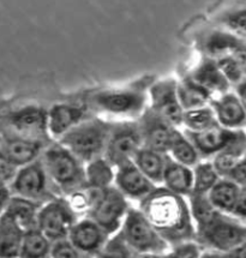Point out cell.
<instances>
[{
    "instance_id": "2",
    "label": "cell",
    "mask_w": 246,
    "mask_h": 258,
    "mask_svg": "<svg viewBox=\"0 0 246 258\" xmlns=\"http://www.w3.org/2000/svg\"><path fill=\"white\" fill-rule=\"evenodd\" d=\"M41 159L59 196L68 197L87 185L86 163L56 141L47 146Z\"/></svg>"
},
{
    "instance_id": "7",
    "label": "cell",
    "mask_w": 246,
    "mask_h": 258,
    "mask_svg": "<svg viewBox=\"0 0 246 258\" xmlns=\"http://www.w3.org/2000/svg\"><path fill=\"white\" fill-rule=\"evenodd\" d=\"M246 241V223L220 213L206 227L197 229V243L207 251L227 252Z\"/></svg>"
},
{
    "instance_id": "41",
    "label": "cell",
    "mask_w": 246,
    "mask_h": 258,
    "mask_svg": "<svg viewBox=\"0 0 246 258\" xmlns=\"http://www.w3.org/2000/svg\"><path fill=\"white\" fill-rule=\"evenodd\" d=\"M201 258H246V241L227 252H215V251H206L202 253Z\"/></svg>"
},
{
    "instance_id": "47",
    "label": "cell",
    "mask_w": 246,
    "mask_h": 258,
    "mask_svg": "<svg viewBox=\"0 0 246 258\" xmlns=\"http://www.w3.org/2000/svg\"><path fill=\"white\" fill-rule=\"evenodd\" d=\"M2 141H3V138H2V135H0V143H2Z\"/></svg>"
},
{
    "instance_id": "3",
    "label": "cell",
    "mask_w": 246,
    "mask_h": 258,
    "mask_svg": "<svg viewBox=\"0 0 246 258\" xmlns=\"http://www.w3.org/2000/svg\"><path fill=\"white\" fill-rule=\"evenodd\" d=\"M114 122L89 116L56 141L84 163L105 156Z\"/></svg>"
},
{
    "instance_id": "10",
    "label": "cell",
    "mask_w": 246,
    "mask_h": 258,
    "mask_svg": "<svg viewBox=\"0 0 246 258\" xmlns=\"http://www.w3.org/2000/svg\"><path fill=\"white\" fill-rule=\"evenodd\" d=\"M143 144V137L138 120L114 122L105 157L114 167L134 161V157Z\"/></svg>"
},
{
    "instance_id": "22",
    "label": "cell",
    "mask_w": 246,
    "mask_h": 258,
    "mask_svg": "<svg viewBox=\"0 0 246 258\" xmlns=\"http://www.w3.org/2000/svg\"><path fill=\"white\" fill-rule=\"evenodd\" d=\"M168 157V154H162L150 148L142 147L135 155L134 162L149 180L153 181L156 186H161Z\"/></svg>"
},
{
    "instance_id": "46",
    "label": "cell",
    "mask_w": 246,
    "mask_h": 258,
    "mask_svg": "<svg viewBox=\"0 0 246 258\" xmlns=\"http://www.w3.org/2000/svg\"><path fill=\"white\" fill-rule=\"evenodd\" d=\"M134 258H165V254H140L135 253Z\"/></svg>"
},
{
    "instance_id": "44",
    "label": "cell",
    "mask_w": 246,
    "mask_h": 258,
    "mask_svg": "<svg viewBox=\"0 0 246 258\" xmlns=\"http://www.w3.org/2000/svg\"><path fill=\"white\" fill-rule=\"evenodd\" d=\"M12 197H14V194H12L10 185L0 184V215L8 209Z\"/></svg>"
},
{
    "instance_id": "36",
    "label": "cell",
    "mask_w": 246,
    "mask_h": 258,
    "mask_svg": "<svg viewBox=\"0 0 246 258\" xmlns=\"http://www.w3.org/2000/svg\"><path fill=\"white\" fill-rule=\"evenodd\" d=\"M134 254L135 252L125 241L121 232L119 231L109 237L105 246L101 248L94 258H134Z\"/></svg>"
},
{
    "instance_id": "24",
    "label": "cell",
    "mask_w": 246,
    "mask_h": 258,
    "mask_svg": "<svg viewBox=\"0 0 246 258\" xmlns=\"http://www.w3.org/2000/svg\"><path fill=\"white\" fill-rule=\"evenodd\" d=\"M240 186L228 178H221L211 188L208 195L209 201L217 212L232 215L236 201H238Z\"/></svg>"
},
{
    "instance_id": "26",
    "label": "cell",
    "mask_w": 246,
    "mask_h": 258,
    "mask_svg": "<svg viewBox=\"0 0 246 258\" xmlns=\"http://www.w3.org/2000/svg\"><path fill=\"white\" fill-rule=\"evenodd\" d=\"M42 206V203L14 195L5 212L10 214L25 231H28V229L37 227V216Z\"/></svg>"
},
{
    "instance_id": "43",
    "label": "cell",
    "mask_w": 246,
    "mask_h": 258,
    "mask_svg": "<svg viewBox=\"0 0 246 258\" xmlns=\"http://www.w3.org/2000/svg\"><path fill=\"white\" fill-rule=\"evenodd\" d=\"M232 216L246 223V186L240 187V192H239Z\"/></svg>"
},
{
    "instance_id": "20",
    "label": "cell",
    "mask_w": 246,
    "mask_h": 258,
    "mask_svg": "<svg viewBox=\"0 0 246 258\" xmlns=\"http://www.w3.org/2000/svg\"><path fill=\"white\" fill-rule=\"evenodd\" d=\"M25 229L8 212L0 215V258H20Z\"/></svg>"
},
{
    "instance_id": "16",
    "label": "cell",
    "mask_w": 246,
    "mask_h": 258,
    "mask_svg": "<svg viewBox=\"0 0 246 258\" xmlns=\"http://www.w3.org/2000/svg\"><path fill=\"white\" fill-rule=\"evenodd\" d=\"M91 112L86 103H56L48 109V131L52 140L59 141L66 132L89 118Z\"/></svg>"
},
{
    "instance_id": "23",
    "label": "cell",
    "mask_w": 246,
    "mask_h": 258,
    "mask_svg": "<svg viewBox=\"0 0 246 258\" xmlns=\"http://www.w3.org/2000/svg\"><path fill=\"white\" fill-rule=\"evenodd\" d=\"M190 77L211 94H219V96L228 93L231 88L229 82L223 76L216 61L213 59H206L202 61Z\"/></svg>"
},
{
    "instance_id": "1",
    "label": "cell",
    "mask_w": 246,
    "mask_h": 258,
    "mask_svg": "<svg viewBox=\"0 0 246 258\" xmlns=\"http://www.w3.org/2000/svg\"><path fill=\"white\" fill-rule=\"evenodd\" d=\"M138 208L171 247L197 241L196 225L186 197L156 186Z\"/></svg>"
},
{
    "instance_id": "32",
    "label": "cell",
    "mask_w": 246,
    "mask_h": 258,
    "mask_svg": "<svg viewBox=\"0 0 246 258\" xmlns=\"http://www.w3.org/2000/svg\"><path fill=\"white\" fill-rule=\"evenodd\" d=\"M222 177L214 167L213 162L201 161L194 167V192L192 195L208 196L211 188Z\"/></svg>"
},
{
    "instance_id": "9",
    "label": "cell",
    "mask_w": 246,
    "mask_h": 258,
    "mask_svg": "<svg viewBox=\"0 0 246 258\" xmlns=\"http://www.w3.org/2000/svg\"><path fill=\"white\" fill-rule=\"evenodd\" d=\"M78 216L65 197H56L41 207L37 216V227L52 243L69 238Z\"/></svg>"
},
{
    "instance_id": "11",
    "label": "cell",
    "mask_w": 246,
    "mask_h": 258,
    "mask_svg": "<svg viewBox=\"0 0 246 258\" xmlns=\"http://www.w3.org/2000/svg\"><path fill=\"white\" fill-rule=\"evenodd\" d=\"M130 208L128 198L113 185L103 190L89 218L99 223L107 234L112 237L121 229Z\"/></svg>"
},
{
    "instance_id": "19",
    "label": "cell",
    "mask_w": 246,
    "mask_h": 258,
    "mask_svg": "<svg viewBox=\"0 0 246 258\" xmlns=\"http://www.w3.org/2000/svg\"><path fill=\"white\" fill-rule=\"evenodd\" d=\"M47 146L43 142L21 140V138H6L0 143V152L8 157L18 168L36 161L42 156Z\"/></svg>"
},
{
    "instance_id": "8",
    "label": "cell",
    "mask_w": 246,
    "mask_h": 258,
    "mask_svg": "<svg viewBox=\"0 0 246 258\" xmlns=\"http://www.w3.org/2000/svg\"><path fill=\"white\" fill-rule=\"evenodd\" d=\"M10 187L15 196L42 204L61 197L56 192L41 157L18 169Z\"/></svg>"
},
{
    "instance_id": "34",
    "label": "cell",
    "mask_w": 246,
    "mask_h": 258,
    "mask_svg": "<svg viewBox=\"0 0 246 258\" xmlns=\"http://www.w3.org/2000/svg\"><path fill=\"white\" fill-rule=\"evenodd\" d=\"M244 43L240 37L227 33H213L204 42V51L211 56L220 58L222 55L231 54L234 49Z\"/></svg>"
},
{
    "instance_id": "18",
    "label": "cell",
    "mask_w": 246,
    "mask_h": 258,
    "mask_svg": "<svg viewBox=\"0 0 246 258\" xmlns=\"http://www.w3.org/2000/svg\"><path fill=\"white\" fill-rule=\"evenodd\" d=\"M210 105L221 126L234 131L246 128V111L236 93L228 91L222 94L217 99H213Z\"/></svg>"
},
{
    "instance_id": "13",
    "label": "cell",
    "mask_w": 246,
    "mask_h": 258,
    "mask_svg": "<svg viewBox=\"0 0 246 258\" xmlns=\"http://www.w3.org/2000/svg\"><path fill=\"white\" fill-rule=\"evenodd\" d=\"M244 134V130H229V128L221 126L220 124L198 132L185 130V135L190 138L191 142L196 147L201 159L204 160L210 159V157L214 159L217 154L221 153L223 149L231 146L232 143H234Z\"/></svg>"
},
{
    "instance_id": "29",
    "label": "cell",
    "mask_w": 246,
    "mask_h": 258,
    "mask_svg": "<svg viewBox=\"0 0 246 258\" xmlns=\"http://www.w3.org/2000/svg\"><path fill=\"white\" fill-rule=\"evenodd\" d=\"M53 243L39 227L25 231L20 258H50Z\"/></svg>"
},
{
    "instance_id": "12",
    "label": "cell",
    "mask_w": 246,
    "mask_h": 258,
    "mask_svg": "<svg viewBox=\"0 0 246 258\" xmlns=\"http://www.w3.org/2000/svg\"><path fill=\"white\" fill-rule=\"evenodd\" d=\"M150 108L174 127L182 125L184 109L178 96V82L162 80L154 83L149 89Z\"/></svg>"
},
{
    "instance_id": "28",
    "label": "cell",
    "mask_w": 246,
    "mask_h": 258,
    "mask_svg": "<svg viewBox=\"0 0 246 258\" xmlns=\"http://www.w3.org/2000/svg\"><path fill=\"white\" fill-rule=\"evenodd\" d=\"M168 155L174 161L191 168L198 165L202 160L200 153L197 152L196 147L191 142L190 138L186 136L185 132H180L178 128L175 130Z\"/></svg>"
},
{
    "instance_id": "38",
    "label": "cell",
    "mask_w": 246,
    "mask_h": 258,
    "mask_svg": "<svg viewBox=\"0 0 246 258\" xmlns=\"http://www.w3.org/2000/svg\"><path fill=\"white\" fill-rule=\"evenodd\" d=\"M50 258H93L78 250L69 239L53 243Z\"/></svg>"
},
{
    "instance_id": "15",
    "label": "cell",
    "mask_w": 246,
    "mask_h": 258,
    "mask_svg": "<svg viewBox=\"0 0 246 258\" xmlns=\"http://www.w3.org/2000/svg\"><path fill=\"white\" fill-rule=\"evenodd\" d=\"M114 186L129 201L140 203L153 192L156 185L143 174L134 161H130L115 168Z\"/></svg>"
},
{
    "instance_id": "33",
    "label": "cell",
    "mask_w": 246,
    "mask_h": 258,
    "mask_svg": "<svg viewBox=\"0 0 246 258\" xmlns=\"http://www.w3.org/2000/svg\"><path fill=\"white\" fill-rule=\"evenodd\" d=\"M216 124L219 122L216 120L215 112L211 105L189 109L184 112V116H182V125L185 126L186 131H203Z\"/></svg>"
},
{
    "instance_id": "37",
    "label": "cell",
    "mask_w": 246,
    "mask_h": 258,
    "mask_svg": "<svg viewBox=\"0 0 246 258\" xmlns=\"http://www.w3.org/2000/svg\"><path fill=\"white\" fill-rule=\"evenodd\" d=\"M215 61L223 74V76L227 78V81L229 82L231 86L234 84L236 87L239 83H241L242 81L246 80L241 66L239 65V62L235 60V58L232 54L220 56V58L215 59Z\"/></svg>"
},
{
    "instance_id": "21",
    "label": "cell",
    "mask_w": 246,
    "mask_h": 258,
    "mask_svg": "<svg viewBox=\"0 0 246 258\" xmlns=\"http://www.w3.org/2000/svg\"><path fill=\"white\" fill-rule=\"evenodd\" d=\"M161 186L189 198L194 192V168L181 165L168 157Z\"/></svg>"
},
{
    "instance_id": "5",
    "label": "cell",
    "mask_w": 246,
    "mask_h": 258,
    "mask_svg": "<svg viewBox=\"0 0 246 258\" xmlns=\"http://www.w3.org/2000/svg\"><path fill=\"white\" fill-rule=\"evenodd\" d=\"M146 103L147 95L140 88L94 91L86 100V105L90 111L126 118H140L147 109Z\"/></svg>"
},
{
    "instance_id": "27",
    "label": "cell",
    "mask_w": 246,
    "mask_h": 258,
    "mask_svg": "<svg viewBox=\"0 0 246 258\" xmlns=\"http://www.w3.org/2000/svg\"><path fill=\"white\" fill-rule=\"evenodd\" d=\"M86 179L88 186L105 190L114 185L115 167L105 156L99 157L86 165Z\"/></svg>"
},
{
    "instance_id": "4",
    "label": "cell",
    "mask_w": 246,
    "mask_h": 258,
    "mask_svg": "<svg viewBox=\"0 0 246 258\" xmlns=\"http://www.w3.org/2000/svg\"><path fill=\"white\" fill-rule=\"evenodd\" d=\"M0 135L6 138L52 143L48 131V111L40 106H24L0 115Z\"/></svg>"
},
{
    "instance_id": "40",
    "label": "cell",
    "mask_w": 246,
    "mask_h": 258,
    "mask_svg": "<svg viewBox=\"0 0 246 258\" xmlns=\"http://www.w3.org/2000/svg\"><path fill=\"white\" fill-rule=\"evenodd\" d=\"M17 166H15L4 154L0 152V184L11 185L18 172Z\"/></svg>"
},
{
    "instance_id": "6",
    "label": "cell",
    "mask_w": 246,
    "mask_h": 258,
    "mask_svg": "<svg viewBox=\"0 0 246 258\" xmlns=\"http://www.w3.org/2000/svg\"><path fill=\"white\" fill-rule=\"evenodd\" d=\"M120 232L135 253L163 256L172 248L140 208H130Z\"/></svg>"
},
{
    "instance_id": "39",
    "label": "cell",
    "mask_w": 246,
    "mask_h": 258,
    "mask_svg": "<svg viewBox=\"0 0 246 258\" xmlns=\"http://www.w3.org/2000/svg\"><path fill=\"white\" fill-rule=\"evenodd\" d=\"M226 26L232 29L236 35L246 36V9L235 11L225 18Z\"/></svg>"
},
{
    "instance_id": "30",
    "label": "cell",
    "mask_w": 246,
    "mask_h": 258,
    "mask_svg": "<svg viewBox=\"0 0 246 258\" xmlns=\"http://www.w3.org/2000/svg\"><path fill=\"white\" fill-rule=\"evenodd\" d=\"M246 156V134L223 149L213 159V165L222 178L227 177L233 167Z\"/></svg>"
},
{
    "instance_id": "14",
    "label": "cell",
    "mask_w": 246,
    "mask_h": 258,
    "mask_svg": "<svg viewBox=\"0 0 246 258\" xmlns=\"http://www.w3.org/2000/svg\"><path fill=\"white\" fill-rule=\"evenodd\" d=\"M137 120L141 127L144 147L159 153L168 154L175 130L178 127L172 126L150 107H148Z\"/></svg>"
},
{
    "instance_id": "42",
    "label": "cell",
    "mask_w": 246,
    "mask_h": 258,
    "mask_svg": "<svg viewBox=\"0 0 246 258\" xmlns=\"http://www.w3.org/2000/svg\"><path fill=\"white\" fill-rule=\"evenodd\" d=\"M225 178L231 179L232 181H234L240 187L246 186V156L236 163L232 171Z\"/></svg>"
},
{
    "instance_id": "31",
    "label": "cell",
    "mask_w": 246,
    "mask_h": 258,
    "mask_svg": "<svg viewBox=\"0 0 246 258\" xmlns=\"http://www.w3.org/2000/svg\"><path fill=\"white\" fill-rule=\"evenodd\" d=\"M102 192L103 190L86 185V186L81 187L80 190L75 191L65 198L68 200L72 210L77 214L78 218H86L93 212L94 207L99 202Z\"/></svg>"
},
{
    "instance_id": "35",
    "label": "cell",
    "mask_w": 246,
    "mask_h": 258,
    "mask_svg": "<svg viewBox=\"0 0 246 258\" xmlns=\"http://www.w3.org/2000/svg\"><path fill=\"white\" fill-rule=\"evenodd\" d=\"M192 218H194L196 229L206 227L211 221H214L220 212L214 208L208 196H201V195H191L188 198Z\"/></svg>"
},
{
    "instance_id": "25",
    "label": "cell",
    "mask_w": 246,
    "mask_h": 258,
    "mask_svg": "<svg viewBox=\"0 0 246 258\" xmlns=\"http://www.w3.org/2000/svg\"><path fill=\"white\" fill-rule=\"evenodd\" d=\"M178 96L184 111L208 106L213 101V94L196 83L191 77L184 78L181 82H179Z\"/></svg>"
},
{
    "instance_id": "17",
    "label": "cell",
    "mask_w": 246,
    "mask_h": 258,
    "mask_svg": "<svg viewBox=\"0 0 246 258\" xmlns=\"http://www.w3.org/2000/svg\"><path fill=\"white\" fill-rule=\"evenodd\" d=\"M109 237L111 235L107 234L99 223L89 216H86L78 219L68 239L78 250L94 258L101 248L105 246Z\"/></svg>"
},
{
    "instance_id": "45",
    "label": "cell",
    "mask_w": 246,
    "mask_h": 258,
    "mask_svg": "<svg viewBox=\"0 0 246 258\" xmlns=\"http://www.w3.org/2000/svg\"><path fill=\"white\" fill-rule=\"evenodd\" d=\"M235 93H236V95L239 96V99H240L242 106H244V108L246 111V80H244L241 83H239L238 86H236Z\"/></svg>"
}]
</instances>
